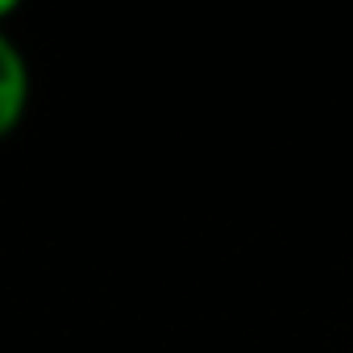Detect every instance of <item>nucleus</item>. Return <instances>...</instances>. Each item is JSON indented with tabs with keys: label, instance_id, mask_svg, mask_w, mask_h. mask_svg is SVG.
<instances>
[{
	"label": "nucleus",
	"instance_id": "obj_1",
	"mask_svg": "<svg viewBox=\"0 0 353 353\" xmlns=\"http://www.w3.org/2000/svg\"><path fill=\"white\" fill-rule=\"evenodd\" d=\"M26 100L30 96H13V92H0V137H9L26 112Z\"/></svg>",
	"mask_w": 353,
	"mask_h": 353
},
{
	"label": "nucleus",
	"instance_id": "obj_2",
	"mask_svg": "<svg viewBox=\"0 0 353 353\" xmlns=\"http://www.w3.org/2000/svg\"><path fill=\"white\" fill-rule=\"evenodd\" d=\"M9 13H13V0H0V21H5Z\"/></svg>",
	"mask_w": 353,
	"mask_h": 353
}]
</instances>
